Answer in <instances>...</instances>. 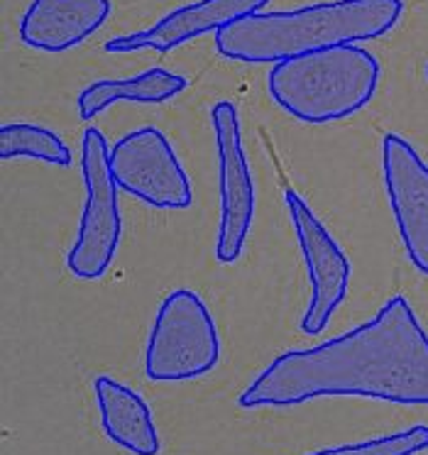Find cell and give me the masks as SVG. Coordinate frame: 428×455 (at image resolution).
<instances>
[{
  "mask_svg": "<svg viewBox=\"0 0 428 455\" xmlns=\"http://www.w3.org/2000/svg\"><path fill=\"white\" fill-rule=\"evenodd\" d=\"M218 360V328L206 304L191 289L171 291L152 323L145 375L152 382H189L209 375Z\"/></svg>",
  "mask_w": 428,
  "mask_h": 455,
  "instance_id": "277c9868",
  "label": "cell"
},
{
  "mask_svg": "<svg viewBox=\"0 0 428 455\" xmlns=\"http://www.w3.org/2000/svg\"><path fill=\"white\" fill-rule=\"evenodd\" d=\"M0 157H32L54 167L71 164L67 142L54 130L32 125V123H11L0 128Z\"/></svg>",
  "mask_w": 428,
  "mask_h": 455,
  "instance_id": "5bb4252c",
  "label": "cell"
},
{
  "mask_svg": "<svg viewBox=\"0 0 428 455\" xmlns=\"http://www.w3.org/2000/svg\"><path fill=\"white\" fill-rule=\"evenodd\" d=\"M210 123L218 148L220 223L216 240V258L230 265L245 248L255 218V181L250 174L248 157L242 149L240 118L230 100H220L210 110Z\"/></svg>",
  "mask_w": 428,
  "mask_h": 455,
  "instance_id": "52a82bcc",
  "label": "cell"
},
{
  "mask_svg": "<svg viewBox=\"0 0 428 455\" xmlns=\"http://www.w3.org/2000/svg\"><path fill=\"white\" fill-rule=\"evenodd\" d=\"M382 172L399 235L414 267L428 277V164L407 140H382Z\"/></svg>",
  "mask_w": 428,
  "mask_h": 455,
  "instance_id": "9c48e42d",
  "label": "cell"
},
{
  "mask_svg": "<svg viewBox=\"0 0 428 455\" xmlns=\"http://www.w3.org/2000/svg\"><path fill=\"white\" fill-rule=\"evenodd\" d=\"M99 402L100 426L110 441L132 455L160 453V434L152 419L150 406L130 387L120 385L108 375L96 377L93 382Z\"/></svg>",
  "mask_w": 428,
  "mask_h": 455,
  "instance_id": "7c38bea8",
  "label": "cell"
},
{
  "mask_svg": "<svg viewBox=\"0 0 428 455\" xmlns=\"http://www.w3.org/2000/svg\"><path fill=\"white\" fill-rule=\"evenodd\" d=\"M284 201L289 208V218L297 230L311 282V299L306 314L301 318V331L306 336H319L348 294L350 262L329 233V228L321 223L297 191L287 188Z\"/></svg>",
  "mask_w": 428,
  "mask_h": 455,
  "instance_id": "ba28073f",
  "label": "cell"
},
{
  "mask_svg": "<svg viewBox=\"0 0 428 455\" xmlns=\"http://www.w3.org/2000/svg\"><path fill=\"white\" fill-rule=\"evenodd\" d=\"M189 86V81L167 69H147L132 76V79L118 81H93L91 86L79 93V116L83 120H91L99 116L118 100H132V103H167L174 96Z\"/></svg>",
  "mask_w": 428,
  "mask_h": 455,
  "instance_id": "4fadbf2b",
  "label": "cell"
},
{
  "mask_svg": "<svg viewBox=\"0 0 428 455\" xmlns=\"http://www.w3.org/2000/svg\"><path fill=\"white\" fill-rule=\"evenodd\" d=\"M267 3L269 0H199L171 11L160 22H155L150 30L108 40L106 52H115V54L139 50L171 52L194 37H201L206 32H218L230 22L255 15Z\"/></svg>",
  "mask_w": 428,
  "mask_h": 455,
  "instance_id": "30bf717a",
  "label": "cell"
},
{
  "mask_svg": "<svg viewBox=\"0 0 428 455\" xmlns=\"http://www.w3.org/2000/svg\"><path fill=\"white\" fill-rule=\"evenodd\" d=\"M108 15L110 0H32L20 20V40L30 50L59 54L89 40Z\"/></svg>",
  "mask_w": 428,
  "mask_h": 455,
  "instance_id": "8fae6325",
  "label": "cell"
},
{
  "mask_svg": "<svg viewBox=\"0 0 428 455\" xmlns=\"http://www.w3.org/2000/svg\"><path fill=\"white\" fill-rule=\"evenodd\" d=\"M345 395L428 406V336L407 297H392L372 321L343 336L274 357L238 404L297 406Z\"/></svg>",
  "mask_w": 428,
  "mask_h": 455,
  "instance_id": "6da1fadb",
  "label": "cell"
},
{
  "mask_svg": "<svg viewBox=\"0 0 428 455\" xmlns=\"http://www.w3.org/2000/svg\"><path fill=\"white\" fill-rule=\"evenodd\" d=\"M426 79H428V67H426Z\"/></svg>",
  "mask_w": 428,
  "mask_h": 455,
  "instance_id": "2e32d148",
  "label": "cell"
},
{
  "mask_svg": "<svg viewBox=\"0 0 428 455\" xmlns=\"http://www.w3.org/2000/svg\"><path fill=\"white\" fill-rule=\"evenodd\" d=\"M110 177L120 191L162 211L186 208L194 201L191 181L170 140L157 128L132 130L108 149Z\"/></svg>",
  "mask_w": 428,
  "mask_h": 455,
  "instance_id": "8992f818",
  "label": "cell"
},
{
  "mask_svg": "<svg viewBox=\"0 0 428 455\" xmlns=\"http://www.w3.org/2000/svg\"><path fill=\"white\" fill-rule=\"evenodd\" d=\"M424 448H428V426H414V428L382 435L375 441L323 448L309 455H414Z\"/></svg>",
  "mask_w": 428,
  "mask_h": 455,
  "instance_id": "9a60e30c",
  "label": "cell"
},
{
  "mask_svg": "<svg viewBox=\"0 0 428 455\" xmlns=\"http://www.w3.org/2000/svg\"><path fill=\"white\" fill-rule=\"evenodd\" d=\"M404 12V0H330L297 11L255 12L216 32V50L233 61L277 64L309 52L377 40Z\"/></svg>",
  "mask_w": 428,
  "mask_h": 455,
  "instance_id": "7a4b0ae2",
  "label": "cell"
},
{
  "mask_svg": "<svg viewBox=\"0 0 428 455\" xmlns=\"http://www.w3.org/2000/svg\"><path fill=\"white\" fill-rule=\"evenodd\" d=\"M377 84L379 61L355 44L277 61L267 76L269 96L279 108L311 125L336 123L365 108Z\"/></svg>",
  "mask_w": 428,
  "mask_h": 455,
  "instance_id": "3957f363",
  "label": "cell"
},
{
  "mask_svg": "<svg viewBox=\"0 0 428 455\" xmlns=\"http://www.w3.org/2000/svg\"><path fill=\"white\" fill-rule=\"evenodd\" d=\"M108 142L103 132L89 128L81 138V177L86 201L79 220V235L69 250V272L79 279H100L113 265L123 235L118 184L110 177Z\"/></svg>",
  "mask_w": 428,
  "mask_h": 455,
  "instance_id": "5b68a950",
  "label": "cell"
}]
</instances>
